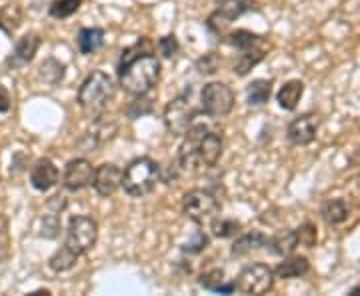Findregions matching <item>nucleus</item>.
<instances>
[{
    "mask_svg": "<svg viewBox=\"0 0 360 296\" xmlns=\"http://www.w3.org/2000/svg\"><path fill=\"white\" fill-rule=\"evenodd\" d=\"M20 18H22V14L20 11L16 8V6H4V8H0V26L6 30V32H14L18 25H20Z\"/></svg>",
    "mask_w": 360,
    "mask_h": 296,
    "instance_id": "nucleus-28",
    "label": "nucleus"
},
{
    "mask_svg": "<svg viewBox=\"0 0 360 296\" xmlns=\"http://www.w3.org/2000/svg\"><path fill=\"white\" fill-rule=\"evenodd\" d=\"M266 236L262 232H248L245 236L236 238V243L232 245V257H245L252 250H258L262 246H266Z\"/></svg>",
    "mask_w": 360,
    "mask_h": 296,
    "instance_id": "nucleus-22",
    "label": "nucleus"
},
{
    "mask_svg": "<svg viewBox=\"0 0 360 296\" xmlns=\"http://www.w3.org/2000/svg\"><path fill=\"white\" fill-rule=\"evenodd\" d=\"M98 240V224L96 220L90 217H75L68 222V231H66V243L75 255L82 257L89 250L94 248Z\"/></svg>",
    "mask_w": 360,
    "mask_h": 296,
    "instance_id": "nucleus-4",
    "label": "nucleus"
},
{
    "mask_svg": "<svg viewBox=\"0 0 360 296\" xmlns=\"http://www.w3.org/2000/svg\"><path fill=\"white\" fill-rule=\"evenodd\" d=\"M222 155V136L217 132H206L196 148V165L200 167H214Z\"/></svg>",
    "mask_w": 360,
    "mask_h": 296,
    "instance_id": "nucleus-13",
    "label": "nucleus"
},
{
    "mask_svg": "<svg viewBox=\"0 0 360 296\" xmlns=\"http://www.w3.org/2000/svg\"><path fill=\"white\" fill-rule=\"evenodd\" d=\"M8 255V232H6V222L0 219V262Z\"/></svg>",
    "mask_w": 360,
    "mask_h": 296,
    "instance_id": "nucleus-35",
    "label": "nucleus"
},
{
    "mask_svg": "<svg viewBox=\"0 0 360 296\" xmlns=\"http://www.w3.org/2000/svg\"><path fill=\"white\" fill-rule=\"evenodd\" d=\"M104 44V30L101 28H82L78 34V49L82 54H92Z\"/></svg>",
    "mask_w": 360,
    "mask_h": 296,
    "instance_id": "nucleus-24",
    "label": "nucleus"
},
{
    "mask_svg": "<svg viewBox=\"0 0 360 296\" xmlns=\"http://www.w3.org/2000/svg\"><path fill=\"white\" fill-rule=\"evenodd\" d=\"M82 0H54L51 6V16L54 18H68L80 8Z\"/></svg>",
    "mask_w": 360,
    "mask_h": 296,
    "instance_id": "nucleus-27",
    "label": "nucleus"
},
{
    "mask_svg": "<svg viewBox=\"0 0 360 296\" xmlns=\"http://www.w3.org/2000/svg\"><path fill=\"white\" fill-rule=\"evenodd\" d=\"M115 96V82L112 78L108 77L103 70H96L86 77V80L82 82L80 91H78V104L84 110H92L98 112L103 110L106 104L112 101Z\"/></svg>",
    "mask_w": 360,
    "mask_h": 296,
    "instance_id": "nucleus-3",
    "label": "nucleus"
},
{
    "mask_svg": "<svg viewBox=\"0 0 360 296\" xmlns=\"http://www.w3.org/2000/svg\"><path fill=\"white\" fill-rule=\"evenodd\" d=\"M78 255H75L68 246H63L60 250H56L54 255L49 260V264H51V269L54 272H66L70 271L75 264H77Z\"/></svg>",
    "mask_w": 360,
    "mask_h": 296,
    "instance_id": "nucleus-26",
    "label": "nucleus"
},
{
    "mask_svg": "<svg viewBox=\"0 0 360 296\" xmlns=\"http://www.w3.org/2000/svg\"><path fill=\"white\" fill-rule=\"evenodd\" d=\"M229 44L238 49V51H250V49H257V46H264L269 44L262 37H258L255 32H248V30H236V32H231L229 34Z\"/></svg>",
    "mask_w": 360,
    "mask_h": 296,
    "instance_id": "nucleus-25",
    "label": "nucleus"
},
{
    "mask_svg": "<svg viewBox=\"0 0 360 296\" xmlns=\"http://www.w3.org/2000/svg\"><path fill=\"white\" fill-rule=\"evenodd\" d=\"M206 246H208V238H206L205 234H198V240L193 243V245L184 246V250L186 252H200V250H205Z\"/></svg>",
    "mask_w": 360,
    "mask_h": 296,
    "instance_id": "nucleus-36",
    "label": "nucleus"
},
{
    "mask_svg": "<svg viewBox=\"0 0 360 296\" xmlns=\"http://www.w3.org/2000/svg\"><path fill=\"white\" fill-rule=\"evenodd\" d=\"M92 184H94V191L101 196H112L122 186V170L112 162L101 165L94 170Z\"/></svg>",
    "mask_w": 360,
    "mask_h": 296,
    "instance_id": "nucleus-11",
    "label": "nucleus"
},
{
    "mask_svg": "<svg viewBox=\"0 0 360 296\" xmlns=\"http://www.w3.org/2000/svg\"><path fill=\"white\" fill-rule=\"evenodd\" d=\"M196 66H198V72H200V75H214V72L219 70L220 58L214 52H210V54H205V56L196 63Z\"/></svg>",
    "mask_w": 360,
    "mask_h": 296,
    "instance_id": "nucleus-32",
    "label": "nucleus"
},
{
    "mask_svg": "<svg viewBox=\"0 0 360 296\" xmlns=\"http://www.w3.org/2000/svg\"><path fill=\"white\" fill-rule=\"evenodd\" d=\"M296 236H298V243H300V246H314L316 245V238H319L316 229H314L310 222L302 224V226H298V229H296Z\"/></svg>",
    "mask_w": 360,
    "mask_h": 296,
    "instance_id": "nucleus-30",
    "label": "nucleus"
},
{
    "mask_svg": "<svg viewBox=\"0 0 360 296\" xmlns=\"http://www.w3.org/2000/svg\"><path fill=\"white\" fill-rule=\"evenodd\" d=\"M348 212H350V210H348L347 200H342V198H333V200L324 202V206H322L321 210L324 222L330 224V226L342 224V222L348 219Z\"/></svg>",
    "mask_w": 360,
    "mask_h": 296,
    "instance_id": "nucleus-21",
    "label": "nucleus"
},
{
    "mask_svg": "<svg viewBox=\"0 0 360 296\" xmlns=\"http://www.w3.org/2000/svg\"><path fill=\"white\" fill-rule=\"evenodd\" d=\"M39 46H40L39 34H25L22 39L16 42L13 56L8 58V65L11 66L28 65V63L34 58V54H37V51H39Z\"/></svg>",
    "mask_w": 360,
    "mask_h": 296,
    "instance_id": "nucleus-15",
    "label": "nucleus"
},
{
    "mask_svg": "<svg viewBox=\"0 0 360 296\" xmlns=\"http://www.w3.org/2000/svg\"><path fill=\"white\" fill-rule=\"evenodd\" d=\"M30 182L37 191H42V193L51 191L52 186L58 182V168L54 167L52 160L42 158L30 170Z\"/></svg>",
    "mask_w": 360,
    "mask_h": 296,
    "instance_id": "nucleus-14",
    "label": "nucleus"
},
{
    "mask_svg": "<svg viewBox=\"0 0 360 296\" xmlns=\"http://www.w3.org/2000/svg\"><path fill=\"white\" fill-rule=\"evenodd\" d=\"M150 110H153V103H150V98H144V94L139 96V98L127 108V112H129L130 118H139V116L142 115H148Z\"/></svg>",
    "mask_w": 360,
    "mask_h": 296,
    "instance_id": "nucleus-33",
    "label": "nucleus"
},
{
    "mask_svg": "<svg viewBox=\"0 0 360 296\" xmlns=\"http://www.w3.org/2000/svg\"><path fill=\"white\" fill-rule=\"evenodd\" d=\"M300 246L298 243V236H296V231H286L272 236L266 240V248H270L272 255H278V257H288L292 255L296 248Z\"/></svg>",
    "mask_w": 360,
    "mask_h": 296,
    "instance_id": "nucleus-18",
    "label": "nucleus"
},
{
    "mask_svg": "<svg viewBox=\"0 0 360 296\" xmlns=\"http://www.w3.org/2000/svg\"><path fill=\"white\" fill-rule=\"evenodd\" d=\"M270 94H272V82L264 80V78H258L252 80L246 89V101L250 106H262L270 101Z\"/></svg>",
    "mask_w": 360,
    "mask_h": 296,
    "instance_id": "nucleus-23",
    "label": "nucleus"
},
{
    "mask_svg": "<svg viewBox=\"0 0 360 296\" xmlns=\"http://www.w3.org/2000/svg\"><path fill=\"white\" fill-rule=\"evenodd\" d=\"M11 110V94L0 84V112H8Z\"/></svg>",
    "mask_w": 360,
    "mask_h": 296,
    "instance_id": "nucleus-37",
    "label": "nucleus"
},
{
    "mask_svg": "<svg viewBox=\"0 0 360 296\" xmlns=\"http://www.w3.org/2000/svg\"><path fill=\"white\" fill-rule=\"evenodd\" d=\"M160 181V167L153 158H136L132 160L127 170L122 172V186L124 193L141 198L155 191L156 182Z\"/></svg>",
    "mask_w": 360,
    "mask_h": 296,
    "instance_id": "nucleus-2",
    "label": "nucleus"
},
{
    "mask_svg": "<svg viewBox=\"0 0 360 296\" xmlns=\"http://www.w3.org/2000/svg\"><path fill=\"white\" fill-rule=\"evenodd\" d=\"M266 51H269V44L264 46H257V49H250V51H243V54L238 56L236 65H234V72L238 77H246L255 66L266 56Z\"/></svg>",
    "mask_w": 360,
    "mask_h": 296,
    "instance_id": "nucleus-19",
    "label": "nucleus"
},
{
    "mask_svg": "<svg viewBox=\"0 0 360 296\" xmlns=\"http://www.w3.org/2000/svg\"><path fill=\"white\" fill-rule=\"evenodd\" d=\"M158 49H160V54H162L165 58H172V56H176V54H179L180 44L174 34H168V37H165V39H160V42H158Z\"/></svg>",
    "mask_w": 360,
    "mask_h": 296,
    "instance_id": "nucleus-34",
    "label": "nucleus"
},
{
    "mask_svg": "<svg viewBox=\"0 0 360 296\" xmlns=\"http://www.w3.org/2000/svg\"><path fill=\"white\" fill-rule=\"evenodd\" d=\"M116 132V122L110 118V116H101L96 122H94V127H92V132H89L90 144L89 148H94V146H98V144H103L108 139H112Z\"/></svg>",
    "mask_w": 360,
    "mask_h": 296,
    "instance_id": "nucleus-20",
    "label": "nucleus"
},
{
    "mask_svg": "<svg viewBox=\"0 0 360 296\" xmlns=\"http://www.w3.org/2000/svg\"><path fill=\"white\" fill-rule=\"evenodd\" d=\"M302 94H304V82L302 80H288L281 86V91L276 94V101L284 110H295L300 103V98H302Z\"/></svg>",
    "mask_w": 360,
    "mask_h": 296,
    "instance_id": "nucleus-16",
    "label": "nucleus"
},
{
    "mask_svg": "<svg viewBox=\"0 0 360 296\" xmlns=\"http://www.w3.org/2000/svg\"><path fill=\"white\" fill-rule=\"evenodd\" d=\"M200 103L206 115L220 118V116L231 115L232 106H234V92L224 82H210L200 92Z\"/></svg>",
    "mask_w": 360,
    "mask_h": 296,
    "instance_id": "nucleus-5",
    "label": "nucleus"
},
{
    "mask_svg": "<svg viewBox=\"0 0 360 296\" xmlns=\"http://www.w3.org/2000/svg\"><path fill=\"white\" fill-rule=\"evenodd\" d=\"M350 295H360V286H356V288H352V290H350Z\"/></svg>",
    "mask_w": 360,
    "mask_h": 296,
    "instance_id": "nucleus-38",
    "label": "nucleus"
},
{
    "mask_svg": "<svg viewBox=\"0 0 360 296\" xmlns=\"http://www.w3.org/2000/svg\"><path fill=\"white\" fill-rule=\"evenodd\" d=\"M248 8H252V6L246 0H222L219 11L210 16L208 25L214 30H222V28H226V26L231 25L234 18L243 16Z\"/></svg>",
    "mask_w": 360,
    "mask_h": 296,
    "instance_id": "nucleus-12",
    "label": "nucleus"
},
{
    "mask_svg": "<svg viewBox=\"0 0 360 296\" xmlns=\"http://www.w3.org/2000/svg\"><path fill=\"white\" fill-rule=\"evenodd\" d=\"M240 222L238 220H217L212 224V231H214V236L219 238H229V236H234L236 232L240 231Z\"/></svg>",
    "mask_w": 360,
    "mask_h": 296,
    "instance_id": "nucleus-29",
    "label": "nucleus"
},
{
    "mask_svg": "<svg viewBox=\"0 0 360 296\" xmlns=\"http://www.w3.org/2000/svg\"><path fill=\"white\" fill-rule=\"evenodd\" d=\"M92 179H94V168L90 165L86 158H75L70 160L65 168V176H63V182L68 191H82L92 184Z\"/></svg>",
    "mask_w": 360,
    "mask_h": 296,
    "instance_id": "nucleus-9",
    "label": "nucleus"
},
{
    "mask_svg": "<svg viewBox=\"0 0 360 296\" xmlns=\"http://www.w3.org/2000/svg\"><path fill=\"white\" fill-rule=\"evenodd\" d=\"M196 110L188 96H179L170 101L165 108V124L172 136H184L188 129L193 127Z\"/></svg>",
    "mask_w": 360,
    "mask_h": 296,
    "instance_id": "nucleus-6",
    "label": "nucleus"
},
{
    "mask_svg": "<svg viewBox=\"0 0 360 296\" xmlns=\"http://www.w3.org/2000/svg\"><path fill=\"white\" fill-rule=\"evenodd\" d=\"M316 132H319V118L314 115H300L288 124L286 136L296 146H307L316 139Z\"/></svg>",
    "mask_w": 360,
    "mask_h": 296,
    "instance_id": "nucleus-10",
    "label": "nucleus"
},
{
    "mask_svg": "<svg viewBox=\"0 0 360 296\" xmlns=\"http://www.w3.org/2000/svg\"><path fill=\"white\" fill-rule=\"evenodd\" d=\"M309 271H310L309 258L292 257V255H288V257L284 258L283 262L278 264L276 274H278V278L290 281V278H300V276H304Z\"/></svg>",
    "mask_w": 360,
    "mask_h": 296,
    "instance_id": "nucleus-17",
    "label": "nucleus"
},
{
    "mask_svg": "<svg viewBox=\"0 0 360 296\" xmlns=\"http://www.w3.org/2000/svg\"><path fill=\"white\" fill-rule=\"evenodd\" d=\"M120 86L124 92L142 96L156 86L160 78V63L150 54V42L144 39L122 52L120 60Z\"/></svg>",
    "mask_w": 360,
    "mask_h": 296,
    "instance_id": "nucleus-1",
    "label": "nucleus"
},
{
    "mask_svg": "<svg viewBox=\"0 0 360 296\" xmlns=\"http://www.w3.org/2000/svg\"><path fill=\"white\" fill-rule=\"evenodd\" d=\"M236 290L245 295H264L274 284V271L266 264H250L236 278Z\"/></svg>",
    "mask_w": 360,
    "mask_h": 296,
    "instance_id": "nucleus-8",
    "label": "nucleus"
},
{
    "mask_svg": "<svg viewBox=\"0 0 360 296\" xmlns=\"http://www.w3.org/2000/svg\"><path fill=\"white\" fill-rule=\"evenodd\" d=\"M182 210L188 219H193L194 222H205L210 220L217 212L220 210L219 200L217 196L208 191H200V188H194L191 193L184 194L182 198Z\"/></svg>",
    "mask_w": 360,
    "mask_h": 296,
    "instance_id": "nucleus-7",
    "label": "nucleus"
},
{
    "mask_svg": "<svg viewBox=\"0 0 360 296\" xmlns=\"http://www.w3.org/2000/svg\"><path fill=\"white\" fill-rule=\"evenodd\" d=\"M224 283V272L220 271V269H214V271H208L205 272L202 276H200V284L208 288V290H219L220 284Z\"/></svg>",
    "mask_w": 360,
    "mask_h": 296,
    "instance_id": "nucleus-31",
    "label": "nucleus"
}]
</instances>
